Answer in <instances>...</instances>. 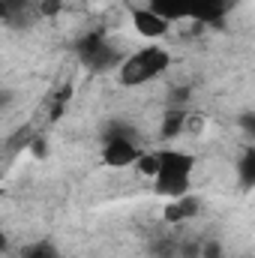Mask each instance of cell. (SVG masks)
<instances>
[{
    "label": "cell",
    "instance_id": "cell-1",
    "mask_svg": "<svg viewBox=\"0 0 255 258\" xmlns=\"http://www.w3.org/2000/svg\"><path fill=\"white\" fill-rule=\"evenodd\" d=\"M192 159L189 153H180V150H162L159 153V171L153 177V189L159 195H168V198H180V195L189 192V174H192Z\"/></svg>",
    "mask_w": 255,
    "mask_h": 258
},
{
    "label": "cell",
    "instance_id": "cell-2",
    "mask_svg": "<svg viewBox=\"0 0 255 258\" xmlns=\"http://www.w3.org/2000/svg\"><path fill=\"white\" fill-rule=\"evenodd\" d=\"M171 63L168 51L162 48H144V51H135L132 57H126L120 63V84L135 87V84H144L150 78H156L159 72H165Z\"/></svg>",
    "mask_w": 255,
    "mask_h": 258
},
{
    "label": "cell",
    "instance_id": "cell-3",
    "mask_svg": "<svg viewBox=\"0 0 255 258\" xmlns=\"http://www.w3.org/2000/svg\"><path fill=\"white\" fill-rule=\"evenodd\" d=\"M75 51H78V57L84 60V66L93 69V72H105V69H111V66L120 63L117 48H114L102 33H87V36H81V39L75 42Z\"/></svg>",
    "mask_w": 255,
    "mask_h": 258
},
{
    "label": "cell",
    "instance_id": "cell-4",
    "mask_svg": "<svg viewBox=\"0 0 255 258\" xmlns=\"http://www.w3.org/2000/svg\"><path fill=\"white\" fill-rule=\"evenodd\" d=\"M138 147H135V141L132 138H108V144H105V150H102V159H105V165H111V168H126L132 165L135 159H138Z\"/></svg>",
    "mask_w": 255,
    "mask_h": 258
},
{
    "label": "cell",
    "instance_id": "cell-5",
    "mask_svg": "<svg viewBox=\"0 0 255 258\" xmlns=\"http://www.w3.org/2000/svg\"><path fill=\"white\" fill-rule=\"evenodd\" d=\"M132 24H135V30H138L141 36H147V39L165 36L168 27H171V21H165L162 15H156L150 6H147V9H132Z\"/></svg>",
    "mask_w": 255,
    "mask_h": 258
},
{
    "label": "cell",
    "instance_id": "cell-6",
    "mask_svg": "<svg viewBox=\"0 0 255 258\" xmlns=\"http://www.w3.org/2000/svg\"><path fill=\"white\" fill-rule=\"evenodd\" d=\"M198 3L201 0H150V9L165 21H177V18H192Z\"/></svg>",
    "mask_w": 255,
    "mask_h": 258
},
{
    "label": "cell",
    "instance_id": "cell-7",
    "mask_svg": "<svg viewBox=\"0 0 255 258\" xmlns=\"http://www.w3.org/2000/svg\"><path fill=\"white\" fill-rule=\"evenodd\" d=\"M198 210H201L198 198L186 192V195H180V198H174V201H168L162 216H165V222H183V219H192Z\"/></svg>",
    "mask_w": 255,
    "mask_h": 258
},
{
    "label": "cell",
    "instance_id": "cell-8",
    "mask_svg": "<svg viewBox=\"0 0 255 258\" xmlns=\"http://www.w3.org/2000/svg\"><path fill=\"white\" fill-rule=\"evenodd\" d=\"M183 126H186V114L180 108H168L165 111V120H162V135L165 138H174Z\"/></svg>",
    "mask_w": 255,
    "mask_h": 258
},
{
    "label": "cell",
    "instance_id": "cell-9",
    "mask_svg": "<svg viewBox=\"0 0 255 258\" xmlns=\"http://www.w3.org/2000/svg\"><path fill=\"white\" fill-rule=\"evenodd\" d=\"M144 177H156V171H159V153H138V159L132 162Z\"/></svg>",
    "mask_w": 255,
    "mask_h": 258
},
{
    "label": "cell",
    "instance_id": "cell-10",
    "mask_svg": "<svg viewBox=\"0 0 255 258\" xmlns=\"http://www.w3.org/2000/svg\"><path fill=\"white\" fill-rule=\"evenodd\" d=\"M252 177H255V150H246L243 159H240V180H243L246 189L252 186Z\"/></svg>",
    "mask_w": 255,
    "mask_h": 258
},
{
    "label": "cell",
    "instance_id": "cell-11",
    "mask_svg": "<svg viewBox=\"0 0 255 258\" xmlns=\"http://www.w3.org/2000/svg\"><path fill=\"white\" fill-rule=\"evenodd\" d=\"M24 258H60V252L54 249V243H48V240H42V243H33Z\"/></svg>",
    "mask_w": 255,
    "mask_h": 258
},
{
    "label": "cell",
    "instance_id": "cell-12",
    "mask_svg": "<svg viewBox=\"0 0 255 258\" xmlns=\"http://www.w3.org/2000/svg\"><path fill=\"white\" fill-rule=\"evenodd\" d=\"M60 9H63V0H39V3H36V12L45 15V18H54Z\"/></svg>",
    "mask_w": 255,
    "mask_h": 258
},
{
    "label": "cell",
    "instance_id": "cell-13",
    "mask_svg": "<svg viewBox=\"0 0 255 258\" xmlns=\"http://www.w3.org/2000/svg\"><path fill=\"white\" fill-rule=\"evenodd\" d=\"M105 138H132V129L126 123H120V120H111L108 129H105Z\"/></svg>",
    "mask_w": 255,
    "mask_h": 258
},
{
    "label": "cell",
    "instance_id": "cell-14",
    "mask_svg": "<svg viewBox=\"0 0 255 258\" xmlns=\"http://www.w3.org/2000/svg\"><path fill=\"white\" fill-rule=\"evenodd\" d=\"M198 258H222V243H219V240H207V243L198 249Z\"/></svg>",
    "mask_w": 255,
    "mask_h": 258
},
{
    "label": "cell",
    "instance_id": "cell-15",
    "mask_svg": "<svg viewBox=\"0 0 255 258\" xmlns=\"http://www.w3.org/2000/svg\"><path fill=\"white\" fill-rule=\"evenodd\" d=\"M6 3V9L12 12V15H18V12H30V0H3ZM9 15V18H12Z\"/></svg>",
    "mask_w": 255,
    "mask_h": 258
},
{
    "label": "cell",
    "instance_id": "cell-16",
    "mask_svg": "<svg viewBox=\"0 0 255 258\" xmlns=\"http://www.w3.org/2000/svg\"><path fill=\"white\" fill-rule=\"evenodd\" d=\"M240 126H243L246 135H252V132H255V114H252V111H246V114L240 117Z\"/></svg>",
    "mask_w": 255,
    "mask_h": 258
},
{
    "label": "cell",
    "instance_id": "cell-17",
    "mask_svg": "<svg viewBox=\"0 0 255 258\" xmlns=\"http://www.w3.org/2000/svg\"><path fill=\"white\" fill-rule=\"evenodd\" d=\"M30 150H33V156H45V138H36L30 144Z\"/></svg>",
    "mask_w": 255,
    "mask_h": 258
},
{
    "label": "cell",
    "instance_id": "cell-18",
    "mask_svg": "<svg viewBox=\"0 0 255 258\" xmlns=\"http://www.w3.org/2000/svg\"><path fill=\"white\" fill-rule=\"evenodd\" d=\"M12 99H15V96H12L9 90H0V111H3V108H6V105L12 102Z\"/></svg>",
    "mask_w": 255,
    "mask_h": 258
},
{
    "label": "cell",
    "instance_id": "cell-19",
    "mask_svg": "<svg viewBox=\"0 0 255 258\" xmlns=\"http://www.w3.org/2000/svg\"><path fill=\"white\" fill-rule=\"evenodd\" d=\"M9 15H12V12H9V9H6V3H3V0H0V21H3V24H6V21H9Z\"/></svg>",
    "mask_w": 255,
    "mask_h": 258
},
{
    "label": "cell",
    "instance_id": "cell-20",
    "mask_svg": "<svg viewBox=\"0 0 255 258\" xmlns=\"http://www.w3.org/2000/svg\"><path fill=\"white\" fill-rule=\"evenodd\" d=\"M6 249V237H3V231H0V252Z\"/></svg>",
    "mask_w": 255,
    "mask_h": 258
}]
</instances>
